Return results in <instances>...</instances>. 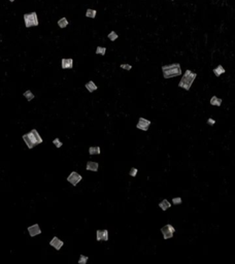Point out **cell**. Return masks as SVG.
Returning <instances> with one entry per match:
<instances>
[{
	"label": "cell",
	"mask_w": 235,
	"mask_h": 264,
	"mask_svg": "<svg viewBox=\"0 0 235 264\" xmlns=\"http://www.w3.org/2000/svg\"><path fill=\"white\" fill-rule=\"evenodd\" d=\"M213 71V73H215V76L219 78V76H221L223 73H225V72H226V69H225L222 65H218V66L216 67Z\"/></svg>",
	"instance_id": "cell-14"
},
{
	"label": "cell",
	"mask_w": 235,
	"mask_h": 264,
	"mask_svg": "<svg viewBox=\"0 0 235 264\" xmlns=\"http://www.w3.org/2000/svg\"><path fill=\"white\" fill-rule=\"evenodd\" d=\"M181 197H174L173 199H172V202H173V204H181Z\"/></svg>",
	"instance_id": "cell-26"
},
{
	"label": "cell",
	"mask_w": 235,
	"mask_h": 264,
	"mask_svg": "<svg viewBox=\"0 0 235 264\" xmlns=\"http://www.w3.org/2000/svg\"><path fill=\"white\" fill-rule=\"evenodd\" d=\"M161 232L163 234V238L164 239H168V238H171L173 236L174 232H175V228L173 227L170 224H167L164 227L161 228Z\"/></svg>",
	"instance_id": "cell-5"
},
{
	"label": "cell",
	"mask_w": 235,
	"mask_h": 264,
	"mask_svg": "<svg viewBox=\"0 0 235 264\" xmlns=\"http://www.w3.org/2000/svg\"><path fill=\"white\" fill-rule=\"evenodd\" d=\"M9 1H10V2H13V1H15V0H9Z\"/></svg>",
	"instance_id": "cell-29"
},
{
	"label": "cell",
	"mask_w": 235,
	"mask_h": 264,
	"mask_svg": "<svg viewBox=\"0 0 235 264\" xmlns=\"http://www.w3.org/2000/svg\"><path fill=\"white\" fill-rule=\"evenodd\" d=\"M85 87H86V89H87V90L89 91L90 93L94 92V91H96L97 89H98V87H97V85H96V84H95L93 81H89V82H88V83L85 85Z\"/></svg>",
	"instance_id": "cell-13"
},
{
	"label": "cell",
	"mask_w": 235,
	"mask_h": 264,
	"mask_svg": "<svg viewBox=\"0 0 235 264\" xmlns=\"http://www.w3.org/2000/svg\"><path fill=\"white\" fill-rule=\"evenodd\" d=\"M90 155H99L100 154V148L99 147H91L89 149Z\"/></svg>",
	"instance_id": "cell-19"
},
{
	"label": "cell",
	"mask_w": 235,
	"mask_h": 264,
	"mask_svg": "<svg viewBox=\"0 0 235 264\" xmlns=\"http://www.w3.org/2000/svg\"><path fill=\"white\" fill-rule=\"evenodd\" d=\"M159 206H160V209H161L162 211H166V209H168L169 207L171 206V203L169 202L167 199H164V200H162V201L159 203Z\"/></svg>",
	"instance_id": "cell-16"
},
{
	"label": "cell",
	"mask_w": 235,
	"mask_h": 264,
	"mask_svg": "<svg viewBox=\"0 0 235 264\" xmlns=\"http://www.w3.org/2000/svg\"><path fill=\"white\" fill-rule=\"evenodd\" d=\"M81 179H83V177H81V174H78V172H75V171H73L68 176L67 181H68L72 186H76L81 181Z\"/></svg>",
	"instance_id": "cell-6"
},
{
	"label": "cell",
	"mask_w": 235,
	"mask_h": 264,
	"mask_svg": "<svg viewBox=\"0 0 235 264\" xmlns=\"http://www.w3.org/2000/svg\"><path fill=\"white\" fill-rule=\"evenodd\" d=\"M210 104L211 105H215V106H221V104H222L223 100L221 99V98H219L217 96H213L210 98Z\"/></svg>",
	"instance_id": "cell-15"
},
{
	"label": "cell",
	"mask_w": 235,
	"mask_h": 264,
	"mask_svg": "<svg viewBox=\"0 0 235 264\" xmlns=\"http://www.w3.org/2000/svg\"><path fill=\"white\" fill-rule=\"evenodd\" d=\"M23 95H24V97L26 98L28 101H31V100H32V99H34V97H35V96H34V94H33V93H32L30 90H27L26 92H25Z\"/></svg>",
	"instance_id": "cell-20"
},
{
	"label": "cell",
	"mask_w": 235,
	"mask_h": 264,
	"mask_svg": "<svg viewBox=\"0 0 235 264\" xmlns=\"http://www.w3.org/2000/svg\"><path fill=\"white\" fill-rule=\"evenodd\" d=\"M95 53H96L97 55L104 56V55H105V53H106V48H104V46H97Z\"/></svg>",
	"instance_id": "cell-21"
},
{
	"label": "cell",
	"mask_w": 235,
	"mask_h": 264,
	"mask_svg": "<svg viewBox=\"0 0 235 264\" xmlns=\"http://www.w3.org/2000/svg\"><path fill=\"white\" fill-rule=\"evenodd\" d=\"M28 232H29L30 236L34 237L36 236V235H39L41 233V229L40 227H39L38 224H34V225L30 226V227H28Z\"/></svg>",
	"instance_id": "cell-8"
},
{
	"label": "cell",
	"mask_w": 235,
	"mask_h": 264,
	"mask_svg": "<svg viewBox=\"0 0 235 264\" xmlns=\"http://www.w3.org/2000/svg\"><path fill=\"white\" fill-rule=\"evenodd\" d=\"M97 15V10L93 8H88L87 11H86V17L90 18V19H94Z\"/></svg>",
	"instance_id": "cell-18"
},
{
	"label": "cell",
	"mask_w": 235,
	"mask_h": 264,
	"mask_svg": "<svg viewBox=\"0 0 235 264\" xmlns=\"http://www.w3.org/2000/svg\"><path fill=\"white\" fill-rule=\"evenodd\" d=\"M207 124H208V125H210V126H213V125H215V124H216V121L213 120V119L209 118L207 120Z\"/></svg>",
	"instance_id": "cell-28"
},
{
	"label": "cell",
	"mask_w": 235,
	"mask_h": 264,
	"mask_svg": "<svg viewBox=\"0 0 235 264\" xmlns=\"http://www.w3.org/2000/svg\"><path fill=\"white\" fill-rule=\"evenodd\" d=\"M61 67L63 69H71L73 67V59H71V58H63L61 60Z\"/></svg>",
	"instance_id": "cell-10"
},
{
	"label": "cell",
	"mask_w": 235,
	"mask_h": 264,
	"mask_svg": "<svg viewBox=\"0 0 235 264\" xmlns=\"http://www.w3.org/2000/svg\"><path fill=\"white\" fill-rule=\"evenodd\" d=\"M129 174L131 176H136V174H137V169L136 168H131V169H130V172H129Z\"/></svg>",
	"instance_id": "cell-27"
},
{
	"label": "cell",
	"mask_w": 235,
	"mask_h": 264,
	"mask_svg": "<svg viewBox=\"0 0 235 264\" xmlns=\"http://www.w3.org/2000/svg\"><path fill=\"white\" fill-rule=\"evenodd\" d=\"M98 167H99V164L97 162H94V161H89V162L87 163V166H86L87 170H91V171H97Z\"/></svg>",
	"instance_id": "cell-12"
},
{
	"label": "cell",
	"mask_w": 235,
	"mask_h": 264,
	"mask_svg": "<svg viewBox=\"0 0 235 264\" xmlns=\"http://www.w3.org/2000/svg\"><path fill=\"white\" fill-rule=\"evenodd\" d=\"M150 125H151L150 120H146L145 118H139V121L136 125V128L137 129L143 130V131H146V130L148 129V127H150Z\"/></svg>",
	"instance_id": "cell-7"
},
{
	"label": "cell",
	"mask_w": 235,
	"mask_h": 264,
	"mask_svg": "<svg viewBox=\"0 0 235 264\" xmlns=\"http://www.w3.org/2000/svg\"><path fill=\"white\" fill-rule=\"evenodd\" d=\"M96 239L98 240V242H101V240L106 242V240H108V231L105 230V229L98 230L96 232Z\"/></svg>",
	"instance_id": "cell-9"
},
{
	"label": "cell",
	"mask_w": 235,
	"mask_h": 264,
	"mask_svg": "<svg viewBox=\"0 0 235 264\" xmlns=\"http://www.w3.org/2000/svg\"><path fill=\"white\" fill-rule=\"evenodd\" d=\"M196 78H197V73L191 71L190 69H187L185 74L183 76V78H181V82L178 83V87L185 89L186 91H189Z\"/></svg>",
	"instance_id": "cell-3"
},
{
	"label": "cell",
	"mask_w": 235,
	"mask_h": 264,
	"mask_svg": "<svg viewBox=\"0 0 235 264\" xmlns=\"http://www.w3.org/2000/svg\"><path fill=\"white\" fill-rule=\"evenodd\" d=\"M57 24H58V26H59L60 28L64 29V28H66L67 26H68V20H67L65 17H63V18H61L59 21H58Z\"/></svg>",
	"instance_id": "cell-17"
},
{
	"label": "cell",
	"mask_w": 235,
	"mask_h": 264,
	"mask_svg": "<svg viewBox=\"0 0 235 264\" xmlns=\"http://www.w3.org/2000/svg\"><path fill=\"white\" fill-rule=\"evenodd\" d=\"M23 19H24L25 27L26 28L36 27L39 25L38 17H37V13H35V11H33V13H25V15L23 16Z\"/></svg>",
	"instance_id": "cell-4"
},
{
	"label": "cell",
	"mask_w": 235,
	"mask_h": 264,
	"mask_svg": "<svg viewBox=\"0 0 235 264\" xmlns=\"http://www.w3.org/2000/svg\"><path fill=\"white\" fill-rule=\"evenodd\" d=\"M23 141L27 144L28 149H33L34 147H36L37 144H41L43 141L36 129L31 130L30 132L23 135Z\"/></svg>",
	"instance_id": "cell-1"
},
{
	"label": "cell",
	"mask_w": 235,
	"mask_h": 264,
	"mask_svg": "<svg viewBox=\"0 0 235 264\" xmlns=\"http://www.w3.org/2000/svg\"><path fill=\"white\" fill-rule=\"evenodd\" d=\"M120 67L122 69H125V70H131L132 69V66L130 64H121Z\"/></svg>",
	"instance_id": "cell-25"
},
{
	"label": "cell",
	"mask_w": 235,
	"mask_h": 264,
	"mask_svg": "<svg viewBox=\"0 0 235 264\" xmlns=\"http://www.w3.org/2000/svg\"><path fill=\"white\" fill-rule=\"evenodd\" d=\"M50 245H51V246H52L53 248H55V249L57 250V251H59V250L61 249L62 247H63L64 242H62L61 239H59V238H58L57 236H54V237L52 238V240H51V242H50Z\"/></svg>",
	"instance_id": "cell-11"
},
{
	"label": "cell",
	"mask_w": 235,
	"mask_h": 264,
	"mask_svg": "<svg viewBox=\"0 0 235 264\" xmlns=\"http://www.w3.org/2000/svg\"><path fill=\"white\" fill-rule=\"evenodd\" d=\"M107 37H108V39H109V40H111V41H115V40H117V39H118L119 35H118V33H117V32H115V31H111V32H109V33H108Z\"/></svg>",
	"instance_id": "cell-22"
},
{
	"label": "cell",
	"mask_w": 235,
	"mask_h": 264,
	"mask_svg": "<svg viewBox=\"0 0 235 264\" xmlns=\"http://www.w3.org/2000/svg\"><path fill=\"white\" fill-rule=\"evenodd\" d=\"M53 144H54L55 146L57 147V148H61L62 144H62V141H60L59 138H55L54 141H53Z\"/></svg>",
	"instance_id": "cell-24"
},
{
	"label": "cell",
	"mask_w": 235,
	"mask_h": 264,
	"mask_svg": "<svg viewBox=\"0 0 235 264\" xmlns=\"http://www.w3.org/2000/svg\"><path fill=\"white\" fill-rule=\"evenodd\" d=\"M163 78L164 79H171L175 78L181 74V68L180 63H172L169 65H164L162 66Z\"/></svg>",
	"instance_id": "cell-2"
},
{
	"label": "cell",
	"mask_w": 235,
	"mask_h": 264,
	"mask_svg": "<svg viewBox=\"0 0 235 264\" xmlns=\"http://www.w3.org/2000/svg\"><path fill=\"white\" fill-rule=\"evenodd\" d=\"M88 257L87 256H84V255H81L80 257V260H78V263L80 264H87V261H88Z\"/></svg>",
	"instance_id": "cell-23"
},
{
	"label": "cell",
	"mask_w": 235,
	"mask_h": 264,
	"mask_svg": "<svg viewBox=\"0 0 235 264\" xmlns=\"http://www.w3.org/2000/svg\"><path fill=\"white\" fill-rule=\"evenodd\" d=\"M171 1H173V0H171Z\"/></svg>",
	"instance_id": "cell-30"
}]
</instances>
